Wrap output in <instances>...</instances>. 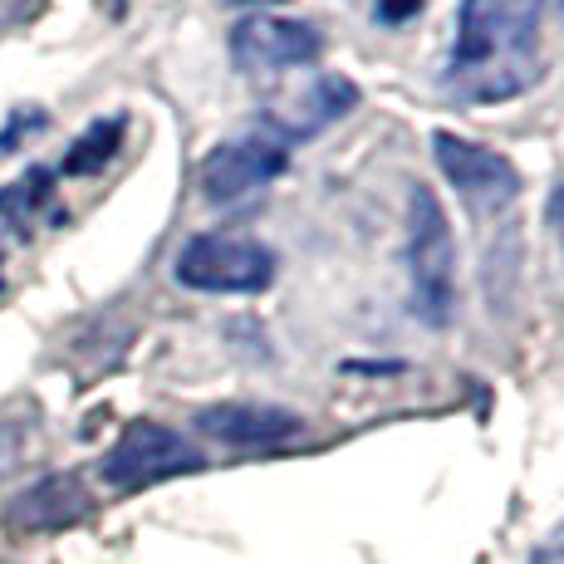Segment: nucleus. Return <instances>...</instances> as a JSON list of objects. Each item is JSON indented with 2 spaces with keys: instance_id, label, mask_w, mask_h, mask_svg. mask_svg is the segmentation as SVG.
I'll list each match as a JSON object with an SVG mask.
<instances>
[{
  "instance_id": "obj_18",
  "label": "nucleus",
  "mask_w": 564,
  "mask_h": 564,
  "mask_svg": "<svg viewBox=\"0 0 564 564\" xmlns=\"http://www.w3.org/2000/svg\"><path fill=\"white\" fill-rule=\"evenodd\" d=\"M545 6H555V15L564 20V0H545Z\"/></svg>"
},
{
  "instance_id": "obj_15",
  "label": "nucleus",
  "mask_w": 564,
  "mask_h": 564,
  "mask_svg": "<svg viewBox=\"0 0 564 564\" xmlns=\"http://www.w3.org/2000/svg\"><path fill=\"white\" fill-rule=\"evenodd\" d=\"M525 564H564V520H560L555 530H550L545 540H540L535 550H530V560H525Z\"/></svg>"
},
{
  "instance_id": "obj_1",
  "label": "nucleus",
  "mask_w": 564,
  "mask_h": 564,
  "mask_svg": "<svg viewBox=\"0 0 564 564\" xmlns=\"http://www.w3.org/2000/svg\"><path fill=\"white\" fill-rule=\"evenodd\" d=\"M545 0H462L447 54V89L466 104H506L540 79Z\"/></svg>"
},
{
  "instance_id": "obj_8",
  "label": "nucleus",
  "mask_w": 564,
  "mask_h": 564,
  "mask_svg": "<svg viewBox=\"0 0 564 564\" xmlns=\"http://www.w3.org/2000/svg\"><path fill=\"white\" fill-rule=\"evenodd\" d=\"M197 432L231 452H251V447H280L295 442L305 432V417L275 403H216L197 412Z\"/></svg>"
},
{
  "instance_id": "obj_17",
  "label": "nucleus",
  "mask_w": 564,
  "mask_h": 564,
  "mask_svg": "<svg viewBox=\"0 0 564 564\" xmlns=\"http://www.w3.org/2000/svg\"><path fill=\"white\" fill-rule=\"evenodd\" d=\"M30 15H35V0H0V25H15Z\"/></svg>"
},
{
  "instance_id": "obj_10",
  "label": "nucleus",
  "mask_w": 564,
  "mask_h": 564,
  "mask_svg": "<svg viewBox=\"0 0 564 564\" xmlns=\"http://www.w3.org/2000/svg\"><path fill=\"white\" fill-rule=\"evenodd\" d=\"M54 182H59V172L30 167L25 177L0 187V270L10 265V256H15L54 212Z\"/></svg>"
},
{
  "instance_id": "obj_19",
  "label": "nucleus",
  "mask_w": 564,
  "mask_h": 564,
  "mask_svg": "<svg viewBox=\"0 0 564 564\" xmlns=\"http://www.w3.org/2000/svg\"><path fill=\"white\" fill-rule=\"evenodd\" d=\"M123 10H128V0H113V15H123Z\"/></svg>"
},
{
  "instance_id": "obj_5",
  "label": "nucleus",
  "mask_w": 564,
  "mask_h": 564,
  "mask_svg": "<svg viewBox=\"0 0 564 564\" xmlns=\"http://www.w3.org/2000/svg\"><path fill=\"white\" fill-rule=\"evenodd\" d=\"M202 466H206V457L177 427L138 417V422H128L113 447L104 452L99 476L113 491H143V486L172 481V476H192V471H202Z\"/></svg>"
},
{
  "instance_id": "obj_6",
  "label": "nucleus",
  "mask_w": 564,
  "mask_h": 564,
  "mask_svg": "<svg viewBox=\"0 0 564 564\" xmlns=\"http://www.w3.org/2000/svg\"><path fill=\"white\" fill-rule=\"evenodd\" d=\"M324 54V35L310 20H285V15H246L231 30V64L246 79L275 84L295 69H314Z\"/></svg>"
},
{
  "instance_id": "obj_16",
  "label": "nucleus",
  "mask_w": 564,
  "mask_h": 564,
  "mask_svg": "<svg viewBox=\"0 0 564 564\" xmlns=\"http://www.w3.org/2000/svg\"><path fill=\"white\" fill-rule=\"evenodd\" d=\"M545 221H550V231H555V241L564 246V177H560V187L550 192V206H545Z\"/></svg>"
},
{
  "instance_id": "obj_9",
  "label": "nucleus",
  "mask_w": 564,
  "mask_h": 564,
  "mask_svg": "<svg viewBox=\"0 0 564 564\" xmlns=\"http://www.w3.org/2000/svg\"><path fill=\"white\" fill-rule=\"evenodd\" d=\"M89 511H94L89 486H84L74 471H54V476H40L35 486H25V491H20L15 501H10L6 520L15 530H25V535H45V530L79 525Z\"/></svg>"
},
{
  "instance_id": "obj_12",
  "label": "nucleus",
  "mask_w": 564,
  "mask_h": 564,
  "mask_svg": "<svg viewBox=\"0 0 564 564\" xmlns=\"http://www.w3.org/2000/svg\"><path fill=\"white\" fill-rule=\"evenodd\" d=\"M123 133H128V118L113 113V118H94L89 128H84L79 138H74V148L64 153L59 162V177H94V172H104L113 153L123 148Z\"/></svg>"
},
{
  "instance_id": "obj_3",
  "label": "nucleus",
  "mask_w": 564,
  "mask_h": 564,
  "mask_svg": "<svg viewBox=\"0 0 564 564\" xmlns=\"http://www.w3.org/2000/svg\"><path fill=\"white\" fill-rule=\"evenodd\" d=\"M290 153H295V143L260 118L256 128L226 138V143H216L202 158V172H197L202 197L212 206H246V202L265 197L290 172Z\"/></svg>"
},
{
  "instance_id": "obj_14",
  "label": "nucleus",
  "mask_w": 564,
  "mask_h": 564,
  "mask_svg": "<svg viewBox=\"0 0 564 564\" xmlns=\"http://www.w3.org/2000/svg\"><path fill=\"white\" fill-rule=\"evenodd\" d=\"M373 15L383 20L388 30H398V25H408L412 15H422V0H373Z\"/></svg>"
},
{
  "instance_id": "obj_4",
  "label": "nucleus",
  "mask_w": 564,
  "mask_h": 564,
  "mask_svg": "<svg viewBox=\"0 0 564 564\" xmlns=\"http://www.w3.org/2000/svg\"><path fill=\"white\" fill-rule=\"evenodd\" d=\"M280 260L265 241L236 231H202L172 260L177 285L202 290V295H260L275 285Z\"/></svg>"
},
{
  "instance_id": "obj_13",
  "label": "nucleus",
  "mask_w": 564,
  "mask_h": 564,
  "mask_svg": "<svg viewBox=\"0 0 564 564\" xmlns=\"http://www.w3.org/2000/svg\"><path fill=\"white\" fill-rule=\"evenodd\" d=\"M50 118H45V108H35V104H25V108H15V113L6 118V128H0V158H10L20 143H25L30 133H40Z\"/></svg>"
},
{
  "instance_id": "obj_11",
  "label": "nucleus",
  "mask_w": 564,
  "mask_h": 564,
  "mask_svg": "<svg viewBox=\"0 0 564 564\" xmlns=\"http://www.w3.org/2000/svg\"><path fill=\"white\" fill-rule=\"evenodd\" d=\"M354 104H359V84L344 79V74H319V79L310 84L305 99L295 104V113H265V123L280 128L290 143H305V138H314L319 128H329L334 118L349 113Z\"/></svg>"
},
{
  "instance_id": "obj_2",
  "label": "nucleus",
  "mask_w": 564,
  "mask_h": 564,
  "mask_svg": "<svg viewBox=\"0 0 564 564\" xmlns=\"http://www.w3.org/2000/svg\"><path fill=\"white\" fill-rule=\"evenodd\" d=\"M408 310L427 329H447L457 314V241L437 192H408Z\"/></svg>"
},
{
  "instance_id": "obj_7",
  "label": "nucleus",
  "mask_w": 564,
  "mask_h": 564,
  "mask_svg": "<svg viewBox=\"0 0 564 564\" xmlns=\"http://www.w3.org/2000/svg\"><path fill=\"white\" fill-rule=\"evenodd\" d=\"M432 153H437V167L442 177L457 187V197L476 212H506L516 197H520V172L516 162L496 148H481L471 138H457V133H432Z\"/></svg>"
}]
</instances>
